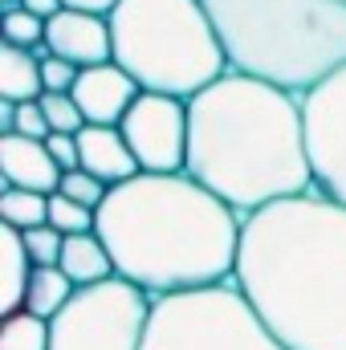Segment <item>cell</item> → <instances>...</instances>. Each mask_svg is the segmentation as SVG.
<instances>
[{
  "label": "cell",
  "instance_id": "obj_1",
  "mask_svg": "<svg viewBox=\"0 0 346 350\" xmlns=\"http://www.w3.org/2000/svg\"><path fill=\"white\" fill-rule=\"evenodd\" d=\"M232 285L285 350H346V208L310 187L249 212Z\"/></svg>",
  "mask_w": 346,
  "mask_h": 350
},
{
  "label": "cell",
  "instance_id": "obj_2",
  "mask_svg": "<svg viewBox=\"0 0 346 350\" xmlns=\"http://www.w3.org/2000/svg\"><path fill=\"white\" fill-rule=\"evenodd\" d=\"M241 228L245 216L196 175L139 172L106 191L94 232L106 241L118 277L151 297H172L232 281Z\"/></svg>",
  "mask_w": 346,
  "mask_h": 350
},
{
  "label": "cell",
  "instance_id": "obj_3",
  "mask_svg": "<svg viewBox=\"0 0 346 350\" xmlns=\"http://www.w3.org/2000/svg\"><path fill=\"white\" fill-rule=\"evenodd\" d=\"M187 167L241 216L314 187L302 94L228 70L187 102Z\"/></svg>",
  "mask_w": 346,
  "mask_h": 350
},
{
  "label": "cell",
  "instance_id": "obj_4",
  "mask_svg": "<svg viewBox=\"0 0 346 350\" xmlns=\"http://www.w3.org/2000/svg\"><path fill=\"white\" fill-rule=\"evenodd\" d=\"M228 70L310 94L346 66V0H204Z\"/></svg>",
  "mask_w": 346,
  "mask_h": 350
},
{
  "label": "cell",
  "instance_id": "obj_5",
  "mask_svg": "<svg viewBox=\"0 0 346 350\" xmlns=\"http://www.w3.org/2000/svg\"><path fill=\"white\" fill-rule=\"evenodd\" d=\"M114 62L143 90L196 98L228 74L204 0H118L110 12Z\"/></svg>",
  "mask_w": 346,
  "mask_h": 350
},
{
  "label": "cell",
  "instance_id": "obj_6",
  "mask_svg": "<svg viewBox=\"0 0 346 350\" xmlns=\"http://www.w3.org/2000/svg\"><path fill=\"white\" fill-rule=\"evenodd\" d=\"M143 350H285L257 318L249 297L224 281L191 293L155 297Z\"/></svg>",
  "mask_w": 346,
  "mask_h": 350
},
{
  "label": "cell",
  "instance_id": "obj_7",
  "mask_svg": "<svg viewBox=\"0 0 346 350\" xmlns=\"http://www.w3.org/2000/svg\"><path fill=\"white\" fill-rule=\"evenodd\" d=\"M155 297L127 277L82 285L57 318H49V350H143Z\"/></svg>",
  "mask_w": 346,
  "mask_h": 350
},
{
  "label": "cell",
  "instance_id": "obj_8",
  "mask_svg": "<svg viewBox=\"0 0 346 350\" xmlns=\"http://www.w3.org/2000/svg\"><path fill=\"white\" fill-rule=\"evenodd\" d=\"M118 131L127 135L139 172L151 175H175L187 167V98H172V94H155L143 90L135 98V106L127 110V118L118 122Z\"/></svg>",
  "mask_w": 346,
  "mask_h": 350
},
{
  "label": "cell",
  "instance_id": "obj_9",
  "mask_svg": "<svg viewBox=\"0 0 346 350\" xmlns=\"http://www.w3.org/2000/svg\"><path fill=\"white\" fill-rule=\"evenodd\" d=\"M302 114L314 187L346 208V66L322 86L302 94Z\"/></svg>",
  "mask_w": 346,
  "mask_h": 350
},
{
  "label": "cell",
  "instance_id": "obj_10",
  "mask_svg": "<svg viewBox=\"0 0 346 350\" xmlns=\"http://www.w3.org/2000/svg\"><path fill=\"white\" fill-rule=\"evenodd\" d=\"M70 94L82 106L86 126H118L135 106V98L143 94V86L118 62H102V66H86Z\"/></svg>",
  "mask_w": 346,
  "mask_h": 350
},
{
  "label": "cell",
  "instance_id": "obj_11",
  "mask_svg": "<svg viewBox=\"0 0 346 350\" xmlns=\"http://www.w3.org/2000/svg\"><path fill=\"white\" fill-rule=\"evenodd\" d=\"M45 45L49 53L74 62L78 70L114 62V41H110V16L98 12H78V8H62L57 16H49L45 25Z\"/></svg>",
  "mask_w": 346,
  "mask_h": 350
},
{
  "label": "cell",
  "instance_id": "obj_12",
  "mask_svg": "<svg viewBox=\"0 0 346 350\" xmlns=\"http://www.w3.org/2000/svg\"><path fill=\"white\" fill-rule=\"evenodd\" d=\"M62 167L49 155L45 139H29V135H0V179L4 187H29L41 196H53L62 183Z\"/></svg>",
  "mask_w": 346,
  "mask_h": 350
},
{
  "label": "cell",
  "instance_id": "obj_13",
  "mask_svg": "<svg viewBox=\"0 0 346 350\" xmlns=\"http://www.w3.org/2000/svg\"><path fill=\"white\" fill-rule=\"evenodd\" d=\"M78 155L90 175H98L106 187H118L139 175V159L118 126H86L78 135Z\"/></svg>",
  "mask_w": 346,
  "mask_h": 350
},
{
  "label": "cell",
  "instance_id": "obj_14",
  "mask_svg": "<svg viewBox=\"0 0 346 350\" xmlns=\"http://www.w3.org/2000/svg\"><path fill=\"white\" fill-rule=\"evenodd\" d=\"M62 269L66 277L82 289V285H98L106 277H118L114 269V257L106 249V241L98 232H78V237H66V249H62Z\"/></svg>",
  "mask_w": 346,
  "mask_h": 350
},
{
  "label": "cell",
  "instance_id": "obj_15",
  "mask_svg": "<svg viewBox=\"0 0 346 350\" xmlns=\"http://www.w3.org/2000/svg\"><path fill=\"white\" fill-rule=\"evenodd\" d=\"M0 257H4V269H0V310L4 314H16L25 310V293H29V281H33V257L25 249V237L16 228H0Z\"/></svg>",
  "mask_w": 346,
  "mask_h": 350
},
{
  "label": "cell",
  "instance_id": "obj_16",
  "mask_svg": "<svg viewBox=\"0 0 346 350\" xmlns=\"http://www.w3.org/2000/svg\"><path fill=\"white\" fill-rule=\"evenodd\" d=\"M41 94H45L41 57L33 49L0 45V98H8V102H33Z\"/></svg>",
  "mask_w": 346,
  "mask_h": 350
},
{
  "label": "cell",
  "instance_id": "obj_17",
  "mask_svg": "<svg viewBox=\"0 0 346 350\" xmlns=\"http://www.w3.org/2000/svg\"><path fill=\"white\" fill-rule=\"evenodd\" d=\"M74 293H78V285L66 277L62 265H37L33 281H29V293H25V310L37 314V318H57Z\"/></svg>",
  "mask_w": 346,
  "mask_h": 350
},
{
  "label": "cell",
  "instance_id": "obj_18",
  "mask_svg": "<svg viewBox=\"0 0 346 350\" xmlns=\"http://www.w3.org/2000/svg\"><path fill=\"white\" fill-rule=\"evenodd\" d=\"M0 224L16 232L49 224V196L29 191V187H0Z\"/></svg>",
  "mask_w": 346,
  "mask_h": 350
},
{
  "label": "cell",
  "instance_id": "obj_19",
  "mask_svg": "<svg viewBox=\"0 0 346 350\" xmlns=\"http://www.w3.org/2000/svg\"><path fill=\"white\" fill-rule=\"evenodd\" d=\"M45 25L49 21H41L37 12H29V8H4V16H0V33H4V45H16V49H33L37 57H45L49 53V45H45Z\"/></svg>",
  "mask_w": 346,
  "mask_h": 350
},
{
  "label": "cell",
  "instance_id": "obj_20",
  "mask_svg": "<svg viewBox=\"0 0 346 350\" xmlns=\"http://www.w3.org/2000/svg\"><path fill=\"white\" fill-rule=\"evenodd\" d=\"M0 350H49V318H37L29 310L4 314Z\"/></svg>",
  "mask_w": 346,
  "mask_h": 350
},
{
  "label": "cell",
  "instance_id": "obj_21",
  "mask_svg": "<svg viewBox=\"0 0 346 350\" xmlns=\"http://www.w3.org/2000/svg\"><path fill=\"white\" fill-rule=\"evenodd\" d=\"M49 224H53L62 237H78V232H94V228H98V212L74 204V200H66L62 191H53V196H49Z\"/></svg>",
  "mask_w": 346,
  "mask_h": 350
},
{
  "label": "cell",
  "instance_id": "obj_22",
  "mask_svg": "<svg viewBox=\"0 0 346 350\" xmlns=\"http://www.w3.org/2000/svg\"><path fill=\"white\" fill-rule=\"evenodd\" d=\"M41 106H45L53 135H82L86 131V114L74 102V94H41Z\"/></svg>",
  "mask_w": 346,
  "mask_h": 350
},
{
  "label": "cell",
  "instance_id": "obj_23",
  "mask_svg": "<svg viewBox=\"0 0 346 350\" xmlns=\"http://www.w3.org/2000/svg\"><path fill=\"white\" fill-rule=\"evenodd\" d=\"M57 191L66 196V200H74V204H82V208H102V200H106V183L98 179V175H90L86 167H74V172L62 175V183H57Z\"/></svg>",
  "mask_w": 346,
  "mask_h": 350
},
{
  "label": "cell",
  "instance_id": "obj_24",
  "mask_svg": "<svg viewBox=\"0 0 346 350\" xmlns=\"http://www.w3.org/2000/svg\"><path fill=\"white\" fill-rule=\"evenodd\" d=\"M21 237H25V249H29L33 265H57L62 261L66 237H62L53 224H37V228H29V232H21Z\"/></svg>",
  "mask_w": 346,
  "mask_h": 350
},
{
  "label": "cell",
  "instance_id": "obj_25",
  "mask_svg": "<svg viewBox=\"0 0 346 350\" xmlns=\"http://www.w3.org/2000/svg\"><path fill=\"white\" fill-rule=\"evenodd\" d=\"M4 135L49 139L53 131H49V118H45V106H41V98H33V102H16V106H12V122H8V131H4Z\"/></svg>",
  "mask_w": 346,
  "mask_h": 350
},
{
  "label": "cell",
  "instance_id": "obj_26",
  "mask_svg": "<svg viewBox=\"0 0 346 350\" xmlns=\"http://www.w3.org/2000/svg\"><path fill=\"white\" fill-rule=\"evenodd\" d=\"M78 66L74 62H66V57H57V53H45L41 57V82H45V94H70L74 82H78Z\"/></svg>",
  "mask_w": 346,
  "mask_h": 350
},
{
  "label": "cell",
  "instance_id": "obj_27",
  "mask_svg": "<svg viewBox=\"0 0 346 350\" xmlns=\"http://www.w3.org/2000/svg\"><path fill=\"white\" fill-rule=\"evenodd\" d=\"M45 147H49V155L57 159V167H62V172L82 167V155H78V135H49V139H45Z\"/></svg>",
  "mask_w": 346,
  "mask_h": 350
},
{
  "label": "cell",
  "instance_id": "obj_28",
  "mask_svg": "<svg viewBox=\"0 0 346 350\" xmlns=\"http://www.w3.org/2000/svg\"><path fill=\"white\" fill-rule=\"evenodd\" d=\"M66 8H78V12H98V16H110L118 8V0H62Z\"/></svg>",
  "mask_w": 346,
  "mask_h": 350
},
{
  "label": "cell",
  "instance_id": "obj_29",
  "mask_svg": "<svg viewBox=\"0 0 346 350\" xmlns=\"http://www.w3.org/2000/svg\"><path fill=\"white\" fill-rule=\"evenodd\" d=\"M21 8H29V12H37L41 21H49V16H57L66 4H62V0H21Z\"/></svg>",
  "mask_w": 346,
  "mask_h": 350
},
{
  "label": "cell",
  "instance_id": "obj_30",
  "mask_svg": "<svg viewBox=\"0 0 346 350\" xmlns=\"http://www.w3.org/2000/svg\"><path fill=\"white\" fill-rule=\"evenodd\" d=\"M16 4H21V0H0V8H16Z\"/></svg>",
  "mask_w": 346,
  "mask_h": 350
}]
</instances>
